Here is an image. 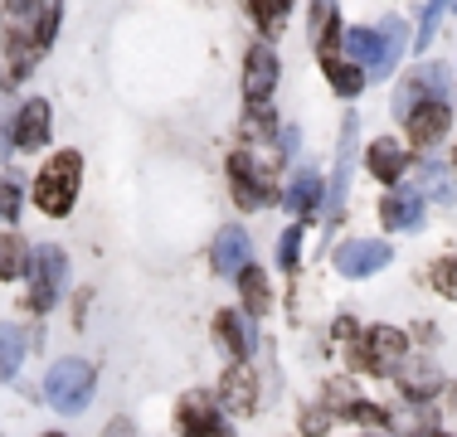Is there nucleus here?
<instances>
[{
    "mask_svg": "<svg viewBox=\"0 0 457 437\" xmlns=\"http://www.w3.org/2000/svg\"><path fill=\"white\" fill-rule=\"evenodd\" d=\"M29 272V243L20 234H0V277H25Z\"/></svg>",
    "mask_w": 457,
    "mask_h": 437,
    "instance_id": "412c9836",
    "label": "nucleus"
},
{
    "mask_svg": "<svg viewBox=\"0 0 457 437\" xmlns=\"http://www.w3.org/2000/svg\"><path fill=\"white\" fill-rule=\"evenodd\" d=\"M312 15H317V29H321L317 39H331V25H336V10H331V5H317V10H312Z\"/></svg>",
    "mask_w": 457,
    "mask_h": 437,
    "instance_id": "473e14b6",
    "label": "nucleus"
},
{
    "mask_svg": "<svg viewBox=\"0 0 457 437\" xmlns=\"http://www.w3.org/2000/svg\"><path fill=\"white\" fill-rule=\"evenodd\" d=\"M253 243H248L244 228H224L220 238H214V268L224 272V277H244L248 268H253Z\"/></svg>",
    "mask_w": 457,
    "mask_h": 437,
    "instance_id": "9b49d317",
    "label": "nucleus"
},
{
    "mask_svg": "<svg viewBox=\"0 0 457 437\" xmlns=\"http://www.w3.org/2000/svg\"><path fill=\"white\" fill-rule=\"evenodd\" d=\"M224 403L234 413H253V403H258V375L248 365L224 369Z\"/></svg>",
    "mask_w": 457,
    "mask_h": 437,
    "instance_id": "2eb2a0df",
    "label": "nucleus"
},
{
    "mask_svg": "<svg viewBox=\"0 0 457 437\" xmlns=\"http://www.w3.org/2000/svg\"><path fill=\"white\" fill-rule=\"evenodd\" d=\"M351 151H355V117H345V141H341L336 185H331V218H341V210H345V185H351Z\"/></svg>",
    "mask_w": 457,
    "mask_h": 437,
    "instance_id": "6ab92c4d",
    "label": "nucleus"
},
{
    "mask_svg": "<svg viewBox=\"0 0 457 437\" xmlns=\"http://www.w3.org/2000/svg\"><path fill=\"white\" fill-rule=\"evenodd\" d=\"M423 437H443V433H423Z\"/></svg>",
    "mask_w": 457,
    "mask_h": 437,
    "instance_id": "4c0bfd02",
    "label": "nucleus"
},
{
    "mask_svg": "<svg viewBox=\"0 0 457 437\" xmlns=\"http://www.w3.org/2000/svg\"><path fill=\"white\" fill-rule=\"evenodd\" d=\"M326 428H331V418H326V408H312L307 418H302V433H307V437H321Z\"/></svg>",
    "mask_w": 457,
    "mask_h": 437,
    "instance_id": "c756f323",
    "label": "nucleus"
},
{
    "mask_svg": "<svg viewBox=\"0 0 457 437\" xmlns=\"http://www.w3.org/2000/svg\"><path fill=\"white\" fill-rule=\"evenodd\" d=\"M404 389L409 393H433V389H438V369H433V365H413L404 375Z\"/></svg>",
    "mask_w": 457,
    "mask_h": 437,
    "instance_id": "a878e982",
    "label": "nucleus"
},
{
    "mask_svg": "<svg viewBox=\"0 0 457 437\" xmlns=\"http://www.w3.org/2000/svg\"><path fill=\"white\" fill-rule=\"evenodd\" d=\"M351 413H355V418H365V423H389L385 413L375 408V403H351Z\"/></svg>",
    "mask_w": 457,
    "mask_h": 437,
    "instance_id": "72a5a7b5",
    "label": "nucleus"
},
{
    "mask_svg": "<svg viewBox=\"0 0 457 437\" xmlns=\"http://www.w3.org/2000/svg\"><path fill=\"white\" fill-rule=\"evenodd\" d=\"M297 238H302V228H287V238H282V268H297Z\"/></svg>",
    "mask_w": 457,
    "mask_h": 437,
    "instance_id": "2f4dec72",
    "label": "nucleus"
},
{
    "mask_svg": "<svg viewBox=\"0 0 457 437\" xmlns=\"http://www.w3.org/2000/svg\"><path fill=\"white\" fill-rule=\"evenodd\" d=\"M103 437H132V423H127V418H117V423H112V428H107Z\"/></svg>",
    "mask_w": 457,
    "mask_h": 437,
    "instance_id": "f704fd0d",
    "label": "nucleus"
},
{
    "mask_svg": "<svg viewBox=\"0 0 457 437\" xmlns=\"http://www.w3.org/2000/svg\"><path fill=\"white\" fill-rule=\"evenodd\" d=\"M448 15V5H423V15H419V44H428L433 39V25Z\"/></svg>",
    "mask_w": 457,
    "mask_h": 437,
    "instance_id": "c85d7f7f",
    "label": "nucleus"
},
{
    "mask_svg": "<svg viewBox=\"0 0 457 437\" xmlns=\"http://www.w3.org/2000/svg\"><path fill=\"white\" fill-rule=\"evenodd\" d=\"M282 204H287L297 218H307L321 204V180L312 170H297V175H292V185H287V194H282Z\"/></svg>",
    "mask_w": 457,
    "mask_h": 437,
    "instance_id": "f3484780",
    "label": "nucleus"
},
{
    "mask_svg": "<svg viewBox=\"0 0 457 437\" xmlns=\"http://www.w3.org/2000/svg\"><path fill=\"white\" fill-rule=\"evenodd\" d=\"M321 69H326V78H331L336 93H345V97H355L365 87V73L355 69V63H345L341 54H331V49H321Z\"/></svg>",
    "mask_w": 457,
    "mask_h": 437,
    "instance_id": "a211bd4d",
    "label": "nucleus"
},
{
    "mask_svg": "<svg viewBox=\"0 0 457 437\" xmlns=\"http://www.w3.org/2000/svg\"><path fill=\"white\" fill-rule=\"evenodd\" d=\"M15 214H20V185L0 180V218H15Z\"/></svg>",
    "mask_w": 457,
    "mask_h": 437,
    "instance_id": "cd10ccee",
    "label": "nucleus"
},
{
    "mask_svg": "<svg viewBox=\"0 0 457 437\" xmlns=\"http://www.w3.org/2000/svg\"><path fill=\"white\" fill-rule=\"evenodd\" d=\"M419 185H428V194H433V200H448V175H443L438 166H423V175H419Z\"/></svg>",
    "mask_w": 457,
    "mask_h": 437,
    "instance_id": "bb28decb",
    "label": "nucleus"
},
{
    "mask_svg": "<svg viewBox=\"0 0 457 437\" xmlns=\"http://www.w3.org/2000/svg\"><path fill=\"white\" fill-rule=\"evenodd\" d=\"M238 292H244V306H248L253 316H263L268 301H273V287H268V277H263L258 268H248L244 277H238Z\"/></svg>",
    "mask_w": 457,
    "mask_h": 437,
    "instance_id": "4be33fe9",
    "label": "nucleus"
},
{
    "mask_svg": "<svg viewBox=\"0 0 457 437\" xmlns=\"http://www.w3.org/2000/svg\"><path fill=\"white\" fill-rule=\"evenodd\" d=\"M79 175H83V161L79 151H59L35 180V204L54 218H63L73 210V194H79Z\"/></svg>",
    "mask_w": 457,
    "mask_h": 437,
    "instance_id": "f257e3e1",
    "label": "nucleus"
},
{
    "mask_svg": "<svg viewBox=\"0 0 457 437\" xmlns=\"http://www.w3.org/2000/svg\"><path fill=\"white\" fill-rule=\"evenodd\" d=\"M443 87H448V69H443V63H428V69L413 73L409 87L395 97V112H399V117H409L419 97H423V103H443Z\"/></svg>",
    "mask_w": 457,
    "mask_h": 437,
    "instance_id": "9d476101",
    "label": "nucleus"
},
{
    "mask_svg": "<svg viewBox=\"0 0 457 437\" xmlns=\"http://www.w3.org/2000/svg\"><path fill=\"white\" fill-rule=\"evenodd\" d=\"M273 131H278V122H273L268 107H248V117H244V136L248 141H268Z\"/></svg>",
    "mask_w": 457,
    "mask_h": 437,
    "instance_id": "b1692460",
    "label": "nucleus"
},
{
    "mask_svg": "<svg viewBox=\"0 0 457 437\" xmlns=\"http://www.w3.org/2000/svg\"><path fill=\"white\" fill-rule=\"evenodd\" d=\"M0 156H10V151H5V131H0Z\"/></svg>",
    "mask_w": 457,
    "mask_h": 437,
    "instance_id": "e433bc0d",
    "label": "nucleus"
},
{
    "mask_svg": "<svg viewBox=\"0 0 457 437\" xmlns=\"http://www.w3.org/2000/svg\"><path fill=\"white\" fill-rule=\"evenodd\" d=\"M273 83H278V54L268 49V44L248 49V59H244V93H248V103L263 107L268 93H273Z\"/></svg>",
    "mask_w": 457,
    "mask_h": 437,
    "instance_id": "1a4fd4ad",
    "label": "nucleus"
},
{
    "mask_svg": "<svg viewBox=\"0 0 457 437\" xmlns=\"http://www.w3.org/2000/svg\"><path fill=\"white\" fill-rule=\"evenodd\" d=\"M404 166H409V156H404V146H399V141H385V136H379L375 146H370V170H375L379 180H399V175H404Z\"/></svg>",
    "mask_w": 457,
    "mask_h": 437,
    "instance_id": "aec40b11",
    "label": "nucleus"
},
{
    "mask_svg": "<svg viewBox=\"0 0 457 437\" xmlns=\"http://www.w3.org/2000/svg\"><path fill=\"white\" fill-rule=\"evenodd\" d=\"M176 423L185 437H234V428L214 413V403L204 399V393H190V399H180L176 408Z\"/></svg>",
    "mask_w": 457,
    "mask_h": 437,
    "instance_id": "423d86ee",
    "label": "nucleus"
},
{
    "mask_svg": "<svg viewBox=\"0 0 457 437\" xmlns=\"http://www.w3.org/2000/svg\"><path fill=\"white\" fill-rule=\"evenodd\" d=\"M399 35H404L399 25H389V35H375V29H345V54H351L355 63H370V69L385 78V73L395 69V59H399Z\"/></svg>",
    "mask_w": 457,
    "mask_h": 437,
    "instance_id": "20e7f679",
    "label": "nucleus"
},
{
    "mask_svg": "<svg viewBox=\"0 0 457 437\" xmlns=\"http://www.w3.org/2000/svg\"><path fill=\"white\" fill-rule=\"evenodd\" d=\"M59 282H63V253L59 248H39L35 253V282H29V311H49L54 297H59Z\"/></svg>",
    "mask_w": 457,
    "mask_h": 437,
    "instance_id": "6e6552de",
    "label": "nucleus"
},
{
    "mask_svg": "<svg viewBox=\"0 0 457 437\" xmlns=\"http://www.w3.org/2000/svg\"><path fill=\"white\" fill-rule=\"evenodd\" d=\"M404 122H409V141H413V146H433V141H443L453 112H448V103H419Z\"/></svg>",
    "mask_w": 457,
    "mask_h": 437,
    "instance_id": "f8f14e48",
    "label": "nucleus"
},
{
    "mask_svg": "<svg viewBox=\"0 0 457 437\" xmlns=\"http://www.w3.org/2000/svg\"><path fill=\"white\" fill-rule=\"evenodd\" d=\"M45 437H59V433H45Z\"/></svg>",
    "mask_w": 457,
    "mask_h": 437,
    "instance_id": "58836bf2",
    "label": "nucleus"
},
{
    "mask_svg": "<svg viewBox=\"0 0 457 437\" xmlns=\"http://www.w3.org/2000/svg\"><path fill=\"white\" fill-rule=\"evenodd\" d=\"M20 359H25V335H20L15 326H0V379L15 375Z\"/></svg>",
    "mask_w": 457,
    "mask_h": 437,
    "instance_id": "5701e85b",
    "label": "nucleus"
},
{
    "mask_svg": "<svg viewBox=\"0 0 457 437\" xmlns=\"http://www.w3.org/2000/svg\"><path fill=\"white\" fill-rule=\"evenodd\" d=\"M253 15L263 20V25H282V20L292 15V10H287V5H253Z\"/></svg>",
    "mask_w": 457,
    "mask_h": 437,
    "instance_id": "7c9ffc66",
    "label": "nucleus"
},
{
    "mask_svg": "<svg viewBox=\"0 0 457 437\" xmlns=\"http://www.w3.org/2000/svg\"><path fill=\"white\" fill-rule=\"evenodd\" d=\"M404 355H409V341H404V331H395V326H375V331H365L361 345H355V365L370 369V375L399 369Z\"/></svg>",
    "mask_w": 457,
    "mask_h": 437,
    "instance_id": "7ed1b4c3",
    "label": "nucleus"
},
{
    "mask_svg": "<svg viewBox=\"0 0 457 437\" xmlns=\"http://www.w3.org/2000/svg\"><path fill=\"white\" fill-rule=\"evenodd\" d=\"M379 218H385V228H413V224L423 218V194H413V190L385 194V204H379Z\"/></svg>",
    "mask_w": 457,
    "mask_h": 437,
    "instance_id": "dca6fc26",
    "label": "nucleus"
},
{
    "mask_svg": "<svg viewBox=\"0 0 457 437\" xmlns=\"http://www.w3.org/2000/svg\"><path fill=\"white\" fill-rule=\"evenodd\" d=\"M214 341H220V350L228 359H238V365H244V355L258 345L253 341V326H248L238 311H220V316H214Z\"/></svg>",
    "mask_w": 457,
    "mask_h": 437,
    "instance_id": "ddd939ff",
    "label": "nucleus"
},
{
    "mask_svg": "<svg viewBox=\"0 0 457 437\" xmlns=\"http://www.w3.org/2000/svg\"><path fill=\"white\" fill-rule=\"evenodd\" d=\"M228 180H234V200H238V210H258V204L273 200V185H268V175H263V170H253L248 151H234V156H228Z\"/></svg>",
    "mask_w": 457,
    "mask_h": 437,
    "instance_id": "39448f33",
    "label": "nucleus"
},
{
    "mask_svg": "<svg viewBox=\"0 0 457 437\" xmlns=\"http://www.w3.org/2000/svg\"><path fill=\"white\" fill-rule=\"evenodd\" d=\"M389 262V243H379V238H345L341 248H336V268L345 272V277H370V272H379Z\"/></svg>",
    "mask_w": 457,
    "mask_h": 437,
    "instance_id": "0eeeda50",
    "label": "nucleus"
},
{
    "mask_svg": "<svg viewBox=\"0 0 457 437\" xmlns=\"http://www.w3.org/2000/svg\"><path fill=\"white\" fill-rule=\"evenodd\" d=\"M428 282L443 292V297H457V258H438V262H433Z\"/></svg>",
    "mask_w": 457,
    "mask_h": 437,
    "instance_id": "393cba45",
    "label": "nucleus"
},
{
    "mask_svg": "<svg viewBox=\"0 0 457 437\" xmlns=\"http://www.w3.org/2000/svg\"><path fill=\"white\" fill-rule=\"evenodd\" d=\"M336 341H355V321H336Z\"/></svg>",
    "mask_w": 457,
    "mask_h": 437,
    "instance_id": "c9c22d12",
    "label": "nucleus"
},
{
    "mask_svg": "<svg viewBox=\"0 0 457 437\" xmlns=\"http://www.w3.org/2000/svg\"><path fill=\"white\" fill-rule=\"evenodd\" d=\"M45 399L59 413H83L93 399V365L88 359H59L45 379Z\"/></svg>",
    "mask_w": 457,
    "mask_h": 437,
    "instance_id": "f03ea898",
    "label": "nucleus"
},
{
    "mask_svg": "<svg viewBox=\"0 0 457 437\" xmlns=\"http://www.w3.org/2000/svg\"><path fill=\"white\" fill-rule=\"evenodd\" d=\"M49 141V103H25L20 107V117H15V146L20 151H39Z\"/></svg>",
    "mask_w": 457,
    "mask_h": 437,
    "instance_id": "4468645a",
    "label": "nucleus"
}]
</instances>
